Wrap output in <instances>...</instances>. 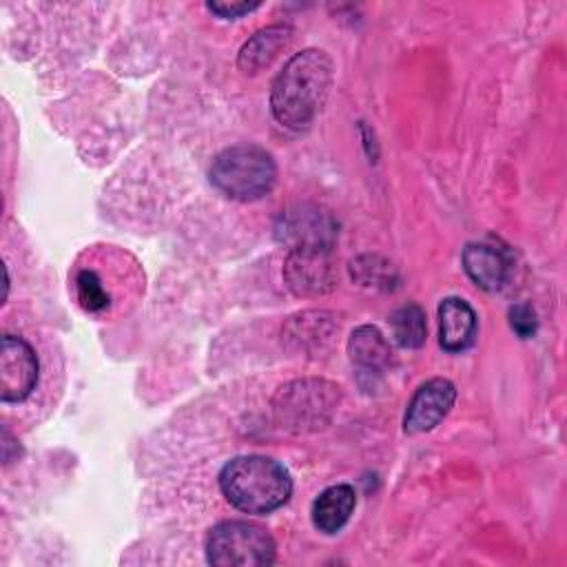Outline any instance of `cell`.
I'll use <instances>...</instances> for the list:
<instances>
[{
    "instance_id": "e0dca14e",
    "label": "cell",
    "mask_w": 567,
    "mask_h": 567,
    "mask_svg": "<svg viewBox=\"0 0 567 567\" xmlns=\"http://www.w3.org/2000/svg\"><path fill=\"white\" fill-rule=\"evenodd\" d=\"M352 279L370 288H392L396 284L394 266L379 255H361L350 264Z\"/></svg>"
},
{
    "instance_id": "ba28073f",
    "label": "cell",
    "mask_w": 567,
    "mask_h": 567,
    "mask_svg": "<svg viewBox=\"0 0 567 567\" xmlns=\"http://www.w3.org/2000/svg\"><path fill=\"white\" fill-rule=\"evenodd\" d=\"M38 383V357L33 348L16 334L0 341V399L4 403L24 401Z\"/></svg>"
},
{
    "instance_id": "9c48e42d",
    "label": "cell",
    "mask_w": 567,
    "mask_h": 567,
    "mask_svg": "<svg viewBox=\"0 0 567 567\" xmlns=\"http://www.w3.org/2000/svg\"><path fill=\"white\" fill-rule=\"evenodd\" d=\"M456 401V388L450 379H430L419 390L412 394L405 419H403V430L408 434H421L432 427H436L447 412L452 410Z\"/></svg>"
},
{
    "instance_id": "8992f818",
    "label": "cell",
    "mask_w": 567,
    "mask_h": 567,
    "mask_svg": "<svg viewBox=\"0 0 567 567\" xmlns=\"http://www.w3.org/2000/svg\"><path fill=\"white\" fill-rule=\"evenodd\" d=\"M275 235L284 246H288V250H295V248L332 250L339 235V224L332 217V213L319 204H295L279 213L275 221Z\"/></svg>"
},
{
    "instance_id": "4fadbf2b",
    "label": "cell",
    "mask_w": 567,
    "mask_h": 567,
    "mask_svg": "<svg viewBox=\"0 0 567 567\" xmlns=\"http://www.w3.org/2000/svg\"><path fill=\"white\" fill-rule=\"evenodd\" d=\"M357 494L352 485L339 483L323 489L312 503V525L323 534H337L352 516Z\"/></svg>"
},
{
    "instance_id": "ac0fdd59",
    "label": "cell",
    "mask_w": 567,
    "mask_h": 567,
    "mask_svg": "<svg viewBox=\"0 0 567 567\" xmlns=\"http://www.w3.org/2000/svg\"><path fill=\"white\" fill-rule=\"evenodd\" d=\"M75 295L84 310L100 312L109 306V295L93 270H80L75 277Z\"/></svg>"
},
{
    "instance_id": "5bb4252c",
    "label": "cell",
    "mask_w": 567,
    "mask_h": 567,
    "mask_svg": "<svg viewBox=\"0 0 567 567\" xmlns=\"http://www.w3.org/2000/svg\"><path fill=\"white\" fill-rule=\"evenodd\" d=\"M292 40V29L286 24H272L266 29H259L239 51V69L246 73H257L264 66H268L281 49L288 47Z\"/></svg>"
},
{
    "instance_id": "30bf717a",
    "label": "cell",
    "mask_w": 567,
    "mask_h": 567,
    "mask_svg": "<svg viewBox=\"0 0 567 567\" xmlns=\"http://www.w3.org/2000/svg\"><path fill=\"white\" fill-rule=\"evenodd\" d=\"M463 268L467 277L483 290H501L509 277V261L505 252L492 244L472 241L463 248Z\"/></svg>"
},
{
    "instance_id": "277c9868",
    "label": "cell",
    "mask_w": 567,
    "mask_h": 567,
    "mask_svg": "<svg viewBox=\"0 0 567 567\" xmlns=\"http://www.w3.org/2000/svg\"><path fill=\"white\" fill-rule=\"evenodd\" d=\"M277 179L272 155L255 144L224 148L210 166L213 186L230 199L255 202L270 193Z\"/></svg>"
},
{
    "instance_id": "2e32d148",
    "label": "cell",
    "mask_w": 567,
    "mask_h": 567,
    "mask_svg": "<svg viewBox=\"0 0 567 567\" xmlns=\"http://www.w3.org/2000/svg\"><path fill=\"white\" fill-rule=\"evenodd\" d=\"M390 328H392L394 341L401 348H408V350L421 348L427 337V321H425L423 308L416 303H405L396 308L390 317Z\"/></svg>"
},
{
    "instance_id": "52a82bcc",
    "label": "cell",
    "mask_w": 567,
    "mask_h": 567,
    "mask_svg": "<svg viewBox=\"0 0 567 567\" xmlns=\"http://www.w3.org/2000/svg\"><path fill=\"white\" fill-rule=\"evenodd\" d=\"M337 266L328 248H295L284 261V281L297 297H321L337 286Z\"/></svg>"
},
{
    "instance_id": "6da1fadb",
    "label": "cell",
    "mask_w": 567,
    "mask_h": 567,
    "mask_svg": "<svg viewBox=\"0 0 567 567\" xmlns=\"http://www.w3.org/2000/svg\"><path fill=\"white\" fill-rule=\"evenodd\" d=\"M334 80V64L321 49L295 53L277 73L270 89V109L279 124L306 131L321 113Z\"/></svg>"
},
{
    "instance_id": "d6986e66",
    "label": "cell",
    "mask_w": 567,
    "mask_h": 567,
    "mask_svg": "<svg viewBox=\"0 0 567 567\" xmlns=\"http://www.w3.org/2000/svg\"><path fill=\"white\" fill-rule=\"evenodd\" d=\"M509 326L520 339H529L538 330L536 310L529 303H516L509 308Z\"/></svg>"
},
{
    "instance_id": "7a4b0ae2",
    "label": "cell",
    "mask_w": 567,
    "mask_h": 567,
    "mask_svg": "<svg viewBox=\"0 0 567 567\" xmlns=\"http://www.w3.org/2000/svg\"><path fill=\"white\" fill-rule=\"evenodd\" d=\"M219 487L226 501L246 514H270L292 494L288 470L268 456L248 454L228 461L219 472Z\"/></svg>"
},
{
    "instance_id": "ffe728a7",
    "label": "cell",
    "mask_w": 567,
    "mask_h": 567,
    "mask_svg": "<svg viewBox=\"0 0 567 567\" xmlns=\"http://www.w3.org/2000/svg\"><path fill=\"white\" fill-rule=\"evenodd\" d=\"M213 13H217L219 18H239L244 13H250L255 9L261 7V2H208L206 4Z\"/></svg>"
},
{
    "instance_id": "5b68a950",
    "label": "cell",
    "mask_w": 567,
    "mask_h": 567,
    "mask_svg": "<svg viewBox=\"0 0 567 567\" xmlns=\"http://www.w3.org/2000/svg\"><path fill=\"white\" fill-rule=\"evenodd\" d=\"M206 558L217 567H259L275 563L272 536L248 520H224L206 536Z\"/></svg>"
},
{
    "instance_id": "3957f363",
    "label": "cell",
    "mask_w": 567,
    "mask_h": 567,
    "mask_svg": "<svg viewBox=\"0 0 567 567\" xmlns=\"http://www.w3.org/2000/svg\"><path fill=\"white\" fill-rule=\"evenodd\" d=\"M341 401V388L328 379H295L281 385L272 396L277 423L292 432L306 434L326 427Z\"/></svg>"
},
{
    "instance_id": "8fae6325",
    "label": "cell",
    "mask_w": 567,
    "mask_h": 567,
    "mask_svg": "<svg viewBox=\"0 0 567 567\" xmlns=\"http://www.w3.org/2000/svg\"><path fill=\"white\" fill-rule=\"evenodd\" d=\"M476 339V312L461 297H447L439 306V341L447 352H463Z\"/></svg>"
},
{
    "instance_id": "9a60e30c",
    "label": "cell",
    "mask_w": 567,
    "mask_h": 567,
    "mask_svg": "<svg viewBox=\"0 0 567 567\" xmlns=\"http://www.w3.org/2000/svg\"><path fill=\"white\" fill-rule=\"evenodd\" d=\"M348 354L365 372H381L392 361V348L374 326H359L348 339Z\"/></svg>"
},
{
    "instance_id": "7c38bea8",
    "label": "cell",
    "mask_w": 567,
    "mask_h": 567,
    "mask_svg": "<svg viewBox=\"0 0 567 567\" xmlns=\"http://www.w3.org/2000/svg\"><path fill=\"white\" fill-rule=\"evenodd\" d=\"M337 330H339V326L330 312L306 310V312L295 315L286 323L284 337L295 350L312 352V350H321L332 339V334Z\"/></svg>"
}]
</instances>
